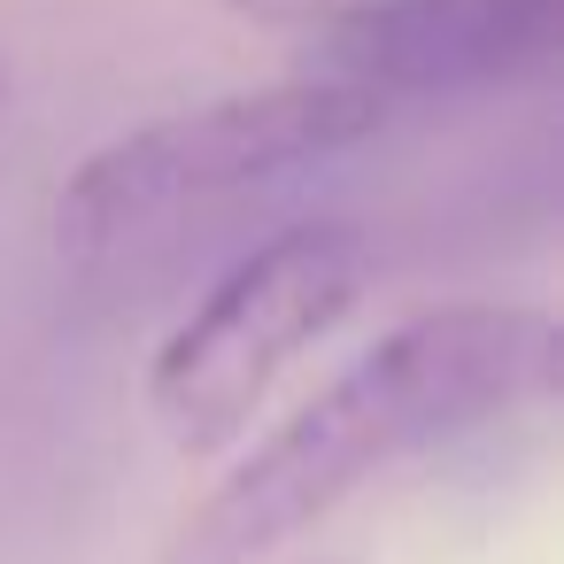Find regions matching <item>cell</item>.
<instances>
[{"mask_svg":"<svg viewBox=\"0 0 564 564\" xmlns=\"http://www.w3.org/2000/svg\"><path fill=\"white\" fill-rule=\"evenodd\" d=\"M549 55H556V0H402V9H379L364 24L317 32L310 70L348 78L394 109V101L510 86Z\"/></svg>","mask_w":564,"mask_h":564,"instance_id":"4","label":"cell"},{"mask_svg":"<svg viewBox=\"0 0 564 564\" xmlns=\"http://www.w3.org/2000/svg\"><path fill=\"white\" fill-rule=\"evenodd\" d=\"M364 286L371 240L348 217H302L271 232L256 256H240L148 364V410L171 433V448H232L256 425L263 394L364 302Z\"/></svg>","mask_w":564,"mask_h":564,"instance_id":"3","label":"cell"},{"mask_svg":"<svg viewBox=\"0 0 564 564\" xmlns=\"http://www.w3.org/2000/svg\"><path fill=\"white\" fill-rule=\"evenodd\" d=\"M556 394V325L518 302H448L394 325L271 441H256L163 541L155 564H263L394 456Z\"/></svg>","mask_w":564,"mask_h":564,"instance_id":"1","label":"cell"},{"mask_svg":"<svg viewBox=\"0 0 564 564\" xmlns=\"http://www.w3.org/2000/svg\"><path fill=\"white\" fill-rule=\"evenodd\" d=\"M379 124H387V101L325 70L155 117L70 171L55 202V240L70 256H117L124 240H148L209 202H232L248 186H271L302 163H325L371 140Z\"/></svg>","mask_w":564,"mask_h":564,"instance_id":"2","label":"cell"},{"mask_svg":"<svg viewBox=\"0 0 564 564\" xmlns=\"http://www.w3.org/2000/svg\"><path fill=\"white\" fill-rule=\"evenodd\" d=\"M240 24H263V32H340V24H364L379 9H402V0H225Z\"/></svg>","mask_w":564,"mask_h":564,"instance_id":"5","label":"cell"},{"mask_svg":"<svg viewBox=\"0 0 564 564\" xmlns=\"http://www.w3.org/2000/svg\"><path fill=\"white\" fill-rule=\"evenodd\" d=\"M0 94H9V78H0Z\"/></svg>","mask_w":564,"mask_h":564,"instance_id":"6","label":"cell"}]
</instances>
